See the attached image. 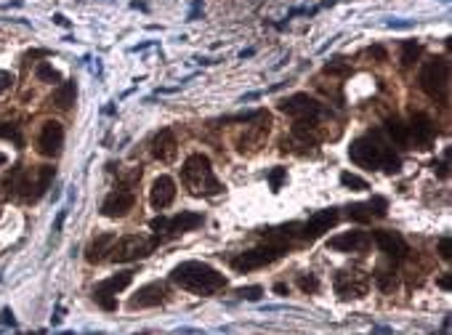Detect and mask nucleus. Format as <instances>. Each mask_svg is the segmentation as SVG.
<instances>
[{
  "label": "nucleus",
  "mask_w": 452,
  "mask_h": 335,
  "mask_svg": "<svg viewBox=\"0 0 452 335\" xmlns=\"http://www.w3.org/2000/svg\"><path fill=\"white\" fill-rule=\"evenodd\" d=\"M0 139L13 141L16 147H24V136L19 133V126H13V123H0Z\"/></svg>",
  "instance_id": "cd10ccee"
},
{
  "label": "nucleus",
  "mask_w": 452,
  "mask_h": 335,
  "mask_svg": "<svg viewBox=\"0 0 452 335\" xmlns=\"http://www.w3.org/2000/svg\"><path fill=\"white\" fill-rule=\"evenodd\" d=\"M279 109L293 120H301V123H322L330 115V109L325 104H319L317 99H312L309 93H293L288 99H282Z\"/></svg>",
  "instance_id": "0eeeda50"
},
{
  "label": "nucleus",
  "mask_w": 452,
  "mask_h": 335,
  "mask_svg": "<svg viewBox=\"0 0 452 335\" xmlns=\"http://www.w3.org/2000/svg\"><path fill=\"white\" fill-rule=\"evenodd\" d=\"M173 200H176V181L171 176H157V178L152 181V189H149L152 208L163 210V208H168Z\"/></svg>",
  "instance_id": "aec40b11"
},
{
  "label": "nucleus",
  "mask_w": 452,
  "mask_h": 335,
  "mask_svg": "<svg viewBox=\"0 0 452 335\" xmlns=\"http://www.w3.org/2000/svg\"><path fill=\"white\" fill-rule=\"evenodd\" d=\"M171 282H176L178 288L197 293V296H210L216 290L226 288V277L216 272L210 264L202 261H184L171 272Z\"/></svg>",
  "instance_id": "f03ea898"
},
{
  "label": "nucleus",
  "mask_w": 452,
  "mask_h": 335,
  "mask_svg": "<svg viewBox=\"0 0 452 335\" xmlns=\"http://www.w3.org/2000/svg\"><path fill=\"white\" fill-rule=\"evenodd\" d=\"M386 133H389V139L394 141L396 147H410V130H407V126L399 117H389L386 120Z\"/></svg>",
  "instance_id": "b1692460"
},
{
  "label": "nucleus",
  "mask_w": 452,
  "mask_h": 335,
  "mask_svg": "<svg viewBox=\"0 0 452 335\" xmlns=\"http://www.w3.org/2000/svg\"><path fill=\"white\" fill-rule=\"evenodd\" d=\"M420 54H423V46H420V43H415V40H405V43H402V67L410 70L417 59H420Z\"/></svg>",
  "instance_id": "393cba45"
},
{
  "label": "nucleus",
  "mask_w": 452,
  "mask_h": 335,
  "mask_svg": "<svg viewBox=\"0 0 452 335\" xmlns=\"http://www.w3.org/2000/svg\"><path fill=\"white\" fill-rule=\"evenodd\" d=\"M130 6H133V8H141V11H147V3H144V0H130Z\"/></svg>",
  "instance_id": "37998d69"
},
{
  "label": "nucleus",
  "mask_w": 452,
  "mask_h": 335,
  "mask_svg": "<svg viewBox=\"0 0 452 335\" xmlns=\"http://www.w3.org/2000/svg\"><path fill=\"white\" fill-rule=\"evenodd\" d=\"M136 205V197L133 192H128V189H117L112 195L104 200V205H102V216L106 219H126L128 213L133 210Z\"/></svg>",
  "instance_id": "f3484780"
},
{
  "label": "nucleus",
  "mask_w": 452,
  "mask_h": 335,
  "mask_svg": "<svg viewBox=\"0 0 452 335\" xmlns=\"http://www.w3.org/2000/svg\"><path fill=\"white\" fill-rule=\"evenodd\" d=\"M0 200H3V192H0Z\"/></svg>",
  "instance_id": "de8ad7c7"
},
{
  "label": "nucleus",
  "mask_w": 452,
  "mask_h": 335,
  "mask_svg": "<svg viewBox=\"0 0 452 335\" xmlns=\"http://www.w3.org/2000/svg\"><path fill=\"white\" fill-rule=\"evenodd\" d=\"M0 322H3V324H11V327L16 324V319H13V312H11V309H3V312H0Z\"/></svg>",
  "instance_id": "ea45409f"
},
{
  "label": "nucleus",
  "mask_w": 452,
  "mask_h": 335,
  "mask_svg": "<svg viewBox=\"0 0 452 335\" xmlns=\"http://www.w3.org/2000/svg\"><path fill=\"white\" fill-rule=\"evenodd\" d=\"M346 210H348V219L357 221V224H370V221H372L367 202H354V205H348Z\"/></svg>",
  "instance_id": "a878e982"
},
{
  "label": "nucleus",
  "mask_w": 452,
  "mask_h": 335,
  "mask_svg": "<svg viewBox=\"0 0 452 335\" xmlns=\"http://www.w3.org/2000/svg\"><path fill=\"white\" fill-rule=\"evenodd\" d=\"M11 83H13V72H0V93L3 91H8L11 88Z\"/></svg>",
  "instance_id": "58836bf2"
},
{
  "label": "nucleus",
  "mask_w": 452,
  "mask_h": 335,
  "mask_svg": "<svg viewBox=\"0 0 452 335\" xmlns=\"http://www.w3.org/2000/svg\"><path fill=\"white\" fill-rule=\"evenodd\" d=\"M64 147V128L56 120H46L40 128V136H37V152L43 157H59Z\"/></svg>",
  "instance_id": "4468645a"
},
{
  "label": "nucleus",
  "mask_w": 452,
  "mask_h": 335,
  "mask_svg": "<svg viewBox=\"0 0 452 335\" xmlns=\"http://www.w3.org/2000/svg\"><path fill=\"white\" fill-rule=\"evenodd\" d=\"M439 255L444 258V261H452V243H450V237H441V240H439Z\"/></svg>",
  "instance_id": "4c0bfd02"
},
{
  "label": "nucleus",
  "mask_w": 452,
  "mask_h": 335,
  "mask_svg": "<svg viewBox=\"0 0 452 335\" xmlns=\"http://www.w3.org/2000/svg\"><path fill=\"white\" fill-rule=\"evenodd\" d=\"M152 154H154V160H160V162L176 160V154H178V141H176L171 128H163V130L154 133V139H152Z\"/></svg>",
  "instance_id": "6ab92c4d"
},
{
  "label": "nucleus",
  "mask_w": 452,
  "mask_h": 335,
  "mask_svg": "<svg viewBox=\"0 0 452 335\" xmlns=\"http://www.w3.org/2000/svg\"><path fill=\"white\" fill-rule=\"evenodd\" d=\"M253 54H255L253 48H248V51H243V54H240V56H243V59H250V56H253Z\"/></svg>",
  "instance_id": "a18cd8bd"
},
{
  "label": "nucleus",
  "mask_w": 452,
  "mask_h": 335,
  "mask_svg": "<svg viewBox=\"0 0 452 335\" xmlns=\"http://www.w3.org/2000/svg\"><path fill=\"white\" fill-rule=\"evenodd\" d=\"M338 208H325V210H317L312 219L306 221V224H301V240H306V243H314V240H319L325 231H330L333 226L338 224Z\"/></svg>",
  "instance_id": "ddd939ff"
},
{
  "label": "nucleus",
  "mask_w": 452,
  "mask_h": 335,
  "mask_svg": "<svg viewBox=\"0 0 452 335\" xmlns=\"http://www.w3.org/2000/svg\"><path fill=\"white\" fill-rule=\"evenodd\" d=\"M202 213H192V210H181L173 219H165V216H157V219L149 221L152 231H154V243H163V240H173V237H181L186 231H195L197 226H202Z\"/></svg>",
  "instance_id": "39448f33"
},
{
  "label": "nucleus",
  "mask_w": 452,
  "mask_h": 335,
  "mask_svg": "<svg viewBox=\"0 0 452 335\" xmlns=\"http://www.w3.org/2000/svg\"><path fill=\"white\" fill-rule=\"evenodd\" d=\"M327 248L338 250V253H365L370 248V234L367 231H343L338 237H330Z\"/></svg>",
  "instance_id": "2eb2a0df"
},
{
  "label": "nucleus",
  "mask_w": 452,
  "mask_h": 335,
  "mask_svg": "<svg viewBox=\"0 0 452 335\" xmlns=\"http://www.w3.org/2000/svg\"><path fill=\"white\" fill-rule=\"evenodd\" d=\"M325 75H338V78H348L351 75V67H348L343 59H333L325 64Z\"/></svg>",
  "instance_id": "7c9ffc66"
},
{
  "label": "nucleus",
  "mask_w": 452,
  "mask_h": 335,
  "mask_svg": "<svg viewBox=\"0 0 452 335\" xmlns=\"http://www.w3.org/2000/svg\"><path fill=\"white\" fill-rule=\"evenodd\" d=\"M274 290H277L279 296H285V293H288V285H285V282H277V285H274Z\"/></svg>",
  "instance_id": "c03bdc74"
},
{
  "label": "nucleus",
  "mask_w": 452,
  "mask_h": 335,
  "mask_svg": "<svg viewBox=\"0 0 452 335\" xmlns=\"http://www.w3.org/2000/svg\"><path fill=\"white\" fill-rule=\"evenodd\" d=\"M181 184L195 197H219L224 192V184L213 173L210 157L202 152H195L186 157L184 168H181Z\"/></svg>",
  "instance_id": "7ed1b4c3"
},
{
  "label": "nucleus",
  "mask_w": 452,
  "mask_h": 335,
  "mask_svg": "<svg viewBox=\"0 0 452 335\" xmlns=\"http://www.w3.org/2000/svg\"><path fill=\"white\" fill-rule=\"evenodd\" d=\"M285 250H288L285 245L269 243L267 240V245H258L253 250H245V253H240L237 258H232V269H237V272H253V269L274 264L277 258L285 255Z\"/></svg>",
  "instance_id": "6e6552de"
},
{
  "label": "nucleus",
  "mask_w": 452,
  "mask_h": 335,
  "mask_svg": "<svg viewBox=\"0 0 452 335\" xmlns=\"http://www.w3.org/2000/svg\"><path fill=\"white\" fill-rule=\"evenodd\" d=\"M288 181V168H271L269 171V186H271V192H279L282 189V184Z\"/></svg>",
  "instance_id": "2f4dec72"
},
{
  "label": "nucleus",
  "mask_w": 452,
  "mask_h": 335,
  "mask_svg": "<svg viewBox=\"0 0 452 335\" xmlns=\"http://www.w3.org/2000/svg\"><path fill=\"white\" fill-rule=\"evenodd\" d=\"M436 285H439L441 290H450V288H452V274H444V277H441L439 282H436Z\"/></svg>",
  "instance_id": "a19ab883"
},
{
  "label": "nucleus",
  "mask_w": 452,
  "mask_h": 335,
  "mask_svg": "<svg viewBox=\"0 0 452 335\" xmlns=\"http://www.w3.org/2000/svg\"><path fill=\"white\" fill-rule=\"evenodd\" d=\"M237 296L245 300H261V296H264V290L258 288V285H253V288H240L237 290Z\"/></svg>",
  "instance_id": "c9c22d12"
},
{
  "label": "nucleus",
  "mask_w": 452,
  "mask_h": 335,
  "mask_svg": "<svg viewBox=\"0 0 452 335\" xmlns=\"http://www.w3.org/2000/svg\"><path fill=\"white\" fill-rule=\"evenodd\" d=\"M269 130H271V117L267 115V109H261V115L248 123L245 136L237 139V152H240V154H255V152L264 147Z\"/></svg>",
  "instance_id": "1a4fd4ad"
},
{
  "label": "nucleus",
  "mask_w": 452,
  "mask_h": 335,
  "mask_svg": "<svg viewBox=\"0 0 452 335\" xmlns=\"http://www.w3.org/2000/svg\"><path fill=\"white\" fill-rule=\"evenodd\" d=\"M54 168L51 165H40V168H13L11 176L6 178L8 195L19 197V200H40L48 192V186L54 181Z\"/></svg>",
  "instance_id": "20e7f679"
},
{
  "label": "nucleus",
  "mask_w": 452,
  "mask_h": 335,
  "mask_svg": "<svg viewBox=\"0 0 452 335\" xmlns=\"http://www.w3.org/2000/svg\"><path fill=\"white\" fill-rule=\"evenodd\" d=\"M407 130H410V144L415 141L417 150H429L434 136H436V128H434V123H431V117L423 115V112H415V115H413Z\"/></svg>",
  "instance_id": "a211bd4d"
},
{
  "label": "nucleus",
  "mask_w": 452,
  "mask_h": 335,
  "mask_svg": "<svg viewBox=\"0 0 452 335\" xmlns=\"http://www.w3.org/2000/svg\"><path fill=\"white\" fill-rule=\"evenodd\" d=\"M115 240H117V237H115V234H109V231H106V234H99V237H96V240L88 245V253H85V258H88L91 264H99V261H104L106 253L112 250Z\"/></svg>",
  "instance_id": "4be33fe9"
},
{
  "label": "nucleus",
  "mask_w": 452,
  "mask_h": 335,
  "mask_svg": "<svg viewBox=\"0 0 452 335\" xmlns=\"http://www.w3.org/2000/svg\"><path fill=\"white\" fill-rule=\"evenodd\" d=\"M420 88L426 96L434 102H444L447 99V88H450V64L447 59H431L420 70Z\"/></svg>",
  "instance_id": "423d86ee"
},
{
  "label": "nucleus",
  "mask_w": 452,
  "mask_h": 335,
  "mask_svg": "<svg viewBox=\"0 0 452 335\" xmlns=\"http://www.w3.org/2000/svg\"><path fill=\"white\" fill-rule=\"evenodd\" d=\"M152 250V243H147L144 237L139 234H128L123 240H115L112 245V250H109V258L115 261V264H128V261H139V258H147Z\"/></svg>",
  "instance_id": "9b49d317"
},
{
  "label": "nucleus",
  "mask_w": 452,
  "mask_h": 335,
  "mask_svg": "<svg viewBox=\"0 0 452 335\" xmlns=\"http://www.w3.org/2000/svg\"><path fill=\"white\" fill-rule=\"evenodd\" d=\"M0 165H6V154L3 152H0Z\"/></svg>",
  "instance_id": "49530a36"
},
{
  "label": "nucleus",
  "mask_w": 452,
  "mask_h": 335,
  "mask_svg": "<svg viewBox=\"0 0 452 335\" xmlns=\"http://www.w3.org/2000/svg\"><path fill=\"white\" fill-rule=\"evenodd\" d=\"M375 285H378L383 293H391V290L396 288V277L391 272H378V274H375Z\"/></svg>",
  "instance_id": "473e14b6"
},
{
  "label": "nucleus",
  "mask_w": 452,
  "mask_h": 335,
  "mask_svg": "<svg viewBox=\"0 0 452 335\" xmlns=\"http://www.w3.org/2000/svg\"><path fill=\"white\" fill-rule=\"evenodd\" d=\"M165 300V288L160 282H149L144 288L136 290V296L130 298V309H152V306H160Z\"/></svg>",
  "instance_id": "412c9836"
},
{
  "label": "nucleus",
  "mask_w": 452,
  "mask_h": 335,
  "mask_svg": "<svg viewBox=\"0 0 452 335\" xmlns=\"http://www.w3.org/2000/svg\"><path fill=\"white\" fill-rule=\"evenodd\" d=\"M54 22H56L59 27H70V19H67L64 13H54Z\"/></svg>",
  "instance_id": "79ce46f5"
},
{
  "label": "nucleus",
  "mask_w": 452,
  "mask_h": 335,
  "mask_svg": "<svg viewBox=\"0 0 452 335\" xmlns=\"http://www.w3.org/2000/svg\"><path fill=\"white\" fill-rule=\"evenodd\" d=\"M75 99H78V85H75V80H67L59 83V88L51 96V104H56L59 109H72Z\"/></svg>",
  "instance_id": "5701e85b"
},
{
  "label": "nucleus",
  "mask_w": 452,
  "mask_h": 335,
  "mask_svg": "<svg viewBox=\"0 0 452 335\" xmlns=\"http://www.w3.org/2000/svg\"><path fill=\"white\" fill-rule=\"evenodd\" d=\"M431 168H434V173L439 176V178H447V176H450V150H444V157H441V160L431 162Z\"/></svg>",
  "instance_id": "f704fd0d"
},
{
  "label": "nucleus",
  "mask_w": 452,
  "mask_h": 335,
  "mask_svg": "<svg viewBox=\"0 0 452 335\" xmlns=\"http://www.w3.org/2000/svg\"><path fill=\"white\" fill-rule=\"evenodd\" d=\"M298 288L303 293H317L319 290V279L314 277L312 272H306V274H298Z\"/></svg>",
  "instance_id": "72a5a7b5"
},
{
  "label": "nucleus",
  "mask_w": 452,
  "mask_h": 335,
  "mask_svg": "<svg viewBox=\"0 0 452 335\" xmlns=\"http://www.w3.org/2000/svg\"><path fill=\"white\" fill-rule=\"evenodd\" d=\"M367 56L375 59V61H389V54H386V48L383 46H370L367 48Z\"/></svg>",
  "instance_id": "e433bc0d"
},
{
  "label": "nucleus",
  "mask_w": 452,
  "mask_h": 335,
  "mask_svg": "<svg viewBox=\"0 0 452 335\" xmlns=\"http://www.w3.org/2000/svg\"><path fill=\"white\" fill-rule=\"evenodd\" d=\"M348 157L357 165H362V168H367V171H386V173H399L402 171V160L389 147V141L383 139L381 130H370V133L351 141Z\"/></svg>",
  "instance_id": "f257e3e1"
},
{
  "label": "nucleus",
  "mask_w": 452,
  "mask_h": 335,
  "mask_svg": "<svg viewBox=\"0 0 452 335\" xmlns=\"http://www.w3.org/2000/svg\"><path fill=\"white\" fill-rule=\"evenodd\" d=\"M367 208H370L372 219H386V213H389V200L381 195H375L370 202H367Z\"/></svg>",
  "instance_id": "c756f323"
},
{
  "label": "nucleus",
  "mask_w": 452,
  "mask_h": 335,
  "mask_svg": "<svg viewBox=\"0 0 452 335\" xmlns=\"http://www.w3.org/2000/svg\"><path fill=\"white\" fill-rule=\"evenodd\" d=\"M130 282H133V272H120V274H112L109 279L99 282V285L93 288V300H96L104 312H115L117 309L115 296L120 293V290H126Z\"/></svg>",
  "instance_id": "9d476101"
},
{
  "label": "nucleus",
  "mask_w": 452,
  "mask_h": 335,
  "mask_svg": "<svg viewBox=\"0 0 452 335\" xmlns=\"http://www.w3.org/2000/svg\"><path fill=\"white\" fill-rule=\"evenodd\" d=\"M372 240L378 243V248H381L383 253L389 255V258H394V261H402V258H407V253H410V245L405 243V237H402L399 231L378 229L372 231Z\"/></svg>",
  "instance_id": "dca6fc26"
},
{
  "label": "nucleus",
  "mask_w": 452,
  "mask_h": 335,
  "mask_svg": "<svg viewBox=\"0 0 452 335\" xmlns=\"http://www.w3.org/2000/svg\"><path fill=\"white\" fill-rule=\"evenodd\" d=\"M341 184L346 186V189H351V192H365V189H370L365 178H360V176H354V173H348V171H343V173H341Z\"/></svg>",
  "instance_id": "c85d7f7f"
},
{
  "label": "nucleus",
  "mask_w": 452,
  "mask_h": 335,
  "mask_svg": "<svg viewBox=\"0 0 452 335\" xmlns=\"http://www.w3.org/2000/svg\"><path fill=\"white\" fill-rule=\"evenodd\" d=\"M35 78L40 83H61V75H59V70H54L48 61H40V64H37Z\"/></svg>",
  "instance_id": "bb28decb"
},
{
  "label": "nucleus",
  "mask_w": 452,
  "mask_h": 335,
  "mask_svg": "<svg viewBox=\"0 0 452 335\" xmlns=\"http://www.w3.org/2000/svg\"><path fill=\"white\" fill-rule=\"evenodd\" d=\"M370 288V277L354 269V272H338L336 277V293L341 296L343 300H351V298H362L365 293Z\"/></svg>",
  "instance_id": "f8f14e48"
}]
</instances>
